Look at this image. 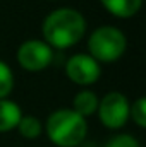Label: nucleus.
I'll return each instance as SVG.
<instances>
[{
	"instance_id": "obj_1",
	"label": "nucleus",
	"mask_w": 146,
	"mask_h": 147,
	"mask_svg": "<svg viewBox=\"0 0 146 147\" xmlns=\"http://www.w3.org/2000/svg\"><path fill=\"white\" fill-rule=\"evenodd\" d=\"M43 41L50 48H71L86 33V19L76 9H57L50 12L41 26Z\"/></svg>"
},
{
	"instance_id": "obj_12",
	"label": "nucleus",
	"mask_w": 146,
	"mask_h": 147,
	"mask_svg": "<svg viewBox=\"0 0 146 147\" xmlns=\"http://www.w3.org/2000/svg\"><path fill=\"white\" fill-rule=\"evenodd\" d=\"M129 116L132 118V121H134L139 128H145L146 127V98L145 96L138 98V99L131 105Z\"/></svg>"
},
{
	"instance_id": "obj_9",
	"label": "nucleus",
	"mask_w": 146,
	"mask_h": 147,
	"mask_svg": "<svg viewBox=\"0 0 146 147\" xmlns=\"http://www.w3.org/2000/svg\"><path fill=\"white\" fill-rule=\"evenodd\" d=\"M98 96L93 92V91H89V89H83V91H79L76 96H74L72 99V108L77 115H81L83 118H88V116H91L93 113H96L98 110Z\"/></svg>"
},
{
	"instance_id": "obj_11",
	"label": "nucleus",
	"mask_w": 146,
	"mask_h": 147,
	"mask_svg": "<svg viewBox=\"0 0 146 147\" xmlns=\"http://www.w3.org/2000/svg\"><path fill=\"white\" fill-rule=\"evenodd\" d=\"M14 87V74L10 67L0 60V99H7Z\"/></svg>"
},
{
	"instance_id": "obj_10",
	"label": "nucleus",
	"mask_w": 146,
	"mask_h": 147,
	"mask_svg": "<svg viewBox=\"0 0 146 147\" xmlns=\"http://www.w3.org/2000/svg\"><path fill=\"white\" fill-rule=\"evenodd\" d=\"M17 130H19V134L24 139H36L43 132V125H41V121L38 120L36 116L28 115V116L21 118V121L17 125Z\"/></svg>"
},
{
	"instance_id": "obj_13",
	"label": "nucleus",
	"mask_w": 146,
	"mask_h": 147,
	"mask_svg": "<svg viewBox=\"0 0 146 147\" xmlns=\"http://www.w3.org/2000/svg\"><path fill=\"white\" fill-rule=\"evenodd\" d=\"M105 147H141V146H139L136 137H132L129 134H119V135L112 137L105 144Z\"/></svg>"
},
{
	"instance_id": "obj_6",
	"label": "nucleus",
	"mask_w": 146,
	"mask_h": 147,
	"mask_svg": "<svg viewBox=\"0 0 146 147\" xmlns=\"http://www.w3.org/2000/svg\"><path fill=\"white\" fill-rule=\"evenodd\" d=\"M65 74L74 84L79 86H91L100 79L102 67L100 63L89 57L88 53L72 55L65 63Z\"/></svg>"
},
{
	"instance_id": "obj_2",
	"label": "nucleus",
	"mask_w": 146,
	"mask_h": 147,
	"mask_svg": "<svg viewBox=\"0 0 146 147\" xmlns=\"http://www.w3.org/2000/svg\"><path fill=\"white\" fill-rule=\"evenodd\" d=\"M45 130L57 147H77L88 135V121L71 108H60L48 116Z\"/></svg>"
},
{
	"instance_id": "obj_4",
	"label": "nucleus",
	"mask_w": 146,
	"mask_h": 147,
	"mask_svg": "<svg viewBox=\"0 0 146 147\" xmlns=\"http://www.w3.org/2000/svg\"><path fill=\"white\" fill-rule=\"evenodd\" d=\"M129 110H131V103L129 99L117 91H112L108 94H105L100 101H98V118L100 121L107 127V128H120L127 123L129 120Z\"/></svg>"
},
{
	"instance_id": "obj_5",
	"label": "nucleus",
	"mask_w": 146,
	"mask_h": 147,
	"mask_svg": "<svg viewBox=\"0 0 146 147\" xmlns=\"http://www.w3.org/2000/svg\"><path fill=\"white\" fill-rule=\"evenodd\" d=\"M16 58H17V63L24 70H28V72H40V70L46 69L52 63L53 51L41 39H28V41H24L17 48Z\"/></svg>"
},
{
	"instance_id": "obj_8",
	"label": "nucleus",
	"mask_w": 146,
	"mask_h": 147,
	"mask_svg": "<svg viewBox=\"0 0 146 147\" xmlns=\"http://www.w3.org/2000/svg\"><path fill=\"white\" fill-rule=\"evenodd\" d=\"M100 2L112 16L122 19L136 16L143 5V0H100Z\"/></svg>"
},
{
	"instance_id": "obj_7",
	"label": "nucleus",
	"mask_w": 146,
	"mask_h": 147,
	"mask_svg": "<svg viewBox=\"0 0 146 147\" xmlns=\"http://www.w3.org/2000/svg\"><path fill=\"white\" fill-rule=\"evenodd\" d=\"M23 118V111L17 103L9 99H0V134L17 128Z\"/></svg>"
},
{
	"instance_id": "obj_3",
	"label": "nucleus",
	"mask_w": 146,
	"mask_h": 147,
	"mask_svg": "<svg viewBox=\"0 0 146 147\" xmlns=\"http://www.w3.org/2000/svg\"><path fill=\"white\" fill-rule=\"evenodd\" d=\"M127 46L124 33L115 26H100L96 28L88 39V55L93 57L98 63L117 62Z\"/></svg>"
}]
</instances>
